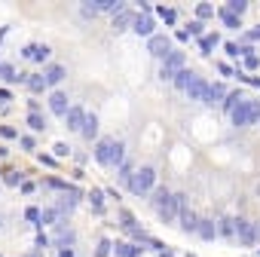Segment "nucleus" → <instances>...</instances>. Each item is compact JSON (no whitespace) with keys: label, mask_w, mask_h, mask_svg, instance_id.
I'll list each match as a JSON object with an SVG mask.
<instances>
[{"label":"nucleus","mask_w":260,"mask_h":257,"mask_svg":"<svg viewBox=\"0 0 260 257\" xmlns=\"http://www.w3.org/2000/svg\"><path fill=\"white\" fill-rule=\"evenodd\" d=\"M95 159L104 166H119L122 163V144L116 138H101L95 147Z\"/></svg>","instance_id":"nucleus-1"},{"label":"nucleus","mask_w":260,"mask_h":257,"mask_svg":"<svg viewBox=\"0 0 260 257\" xmlns=\"http://www.w3.org/2000/svg\"><path fill=\"white\" fill-rule=\"evenodd\" d=\"M156 214L166 220V223H172L178 214H181V205H178V196H172L169 190H156Z\"/></svg>","instance_id":"nucleus-2"},{"label":"nucleus","mask_w":260,"mask_h":257,"mask_svg":"<svg viewBox=\"0 0 260 257\" xmlns=\"http://www.w3.org/2000/svg\"><path fill=\"white\" fill-rule=\"evenodd\" d=\"M230 116H233V125H254V122L260 119V101H248V98H245Z\"/></svg>","instance_id":"nucleus-3"},{"label":"nucleus","mask_w":260,"mask_h":257,"mask_svg":"<svg viewBox=\"0 0 260 257\" xmlns=\"http://www.w3.org/2000/svg\"><path fill=\"white\" fill-rule=\"evenodd\" d=\"M153 181H156L153 169H150V166H141V169L132 175V181H128V190H132V193H138V196H144V193L153 187Z\"/></svg>","instance_id":"nucleus-4"},{"label":"nucleus","mask_w":260,"mask_h":257,"mask_svg":"<svg viewBox=\"0 0 260 257\" xmlns=\"http://www.w3.org/2000/svg\"><path fill=\"white\" fill-rule=\"evenodd\" d=\"M181 74H184V52L166 55V61H162V77H166V80H178Z\"/></svg>","instance_id":"nucleus-5"},{"label":"nucleus","mask_w":260,"mask_h":257,"mask_svg":"<svg viewBox=\"0 0 260 257\" xmlns=\"http://www.w3.org/2000/svg\"><path fill=\"white\" fill-rule=\"evenodd\" d=\"M236 239H239L242 245H254V242H257V227L239 217V220H236Z\"/></svg>","instance_id":"nucleus-6"},{"label":"nucleus","mask_w":260,"mask_h":257,"mask_svg":"<svg viewBox=\"0 0 260 257\" xmlns=\"http://www.w3.org/2000/svg\"><path fill=\"white\" fill-rule=\"evenodd\" d=\"M86 116H89V113H86L83 107H77V104H74V107L68 110L64 122H68V128H71V132H83V125H86Z\"/></svg>","instance_id":"nucleus-7"},{"label":"nucleus","mask_w":260,"mask_h":257,"mask_svg":"<svg viewBox=\"0 0 260 257\" xmlns=\"http://www.w3.org/2000/svg\"><path fill=\"white\" fill-rule=\"evenodd\" d=\"M147 49H150L153 55H162V58H166V55H172V40H169L166 34H153L150 43H147Z\"/></svg>","instance_id":"nucleus-8"},{"label":"nucleus","mask_w":260,"mask_h":257,"mask_svg":"<svg viewBox=\"0 0 260 257\" xmlns=\"http://www.w3.org/2000/svg\"><path fill=\"white\" fill-rule=\"evenodd\" d=\"M187 95H190V101H205V98H208V83H205L202 77H193Z\"/></svg>","instance_id":"nucleus-9"},{"label":"nucleus","mask_w":260,"mask_h":257,"mask_svg":"<svg viewBox=\"0 0 260 257\" xmlns=\"http://www.w3.org/2000/svg\"><path fill=\"white\" fill-rule=\"evenodd\" d=\"M49 110L58 113V116H68V110H71L68 95H64V92H52V95H49Z\"/></svg>","instance_id":"nucleus-10"},{"label":"nucleus","mask_w":260,"mask_h":257,"mask_svg":"<svg viewBox=\"0 0 260 257\" xmlns=\"http://www.w3.org/2000/svg\"><path fill=\"white\" fill-rule=\"evenodd\" d=\"M135 19H138V16H135V13H128V10H125V13H119V16H113V31L119 34V31H125L128 25L135 28Z\"/></svg>","instance_id":"nucleus-11"},{"label":"nucleus","mask_w":260,"mask_h":257,"mask_svg":"<svg viewBox=\"0 0 260 257\" xmlns=\"http://www.w3.org/2000/svg\"><path fill=\"white\" fill-rule=\"evenodd\" d=\"M132 31H135V34H144V37H150V34H153V19H150L147 13H144V16H138Z\"/></svg>","instance_id":"nucleus-12"},{"label":"nucleus","mask_w":260,"mask_h":257,"mask_svg":"<svg viewBox=\"0 0 260 257\" xmlns=\"http://www.w3.org/2000/svg\"><path fill=\"white\" fill-rule=\"evenodd\" d=\"M181 230H187V233H196L199 230V217L193 211H187V208H181Z\"/></svg>","instance_id":"nucleus-13"},{"label":"nucleus","mask_w":260,"mask_h":257,"mask_svg":"<svg viewBox=\"0 0 260 257\" xmlns=\"http://www.w3.org/2000/svg\"><path fill=\"white\" fill-rule=\"evenodd\" d=\"M25 83H28V89H31V92H43V89L49 86L43 74H25Z\"/></svg>","instance_id":"nucleus-14"},{"label":"nucleus","mask_w":260,"mask_h":257,"mask_svg":"<svg viewBox=\"0 0 260 257\" xmlns=\"http://www.w3.org/2000/svg\"><path fill=\"white\" fill-rule=\"evenodd\" d=\"M202 239H214L217 233H220V227L214 223V220H199V230H196Z\"/></svg>","instance_id":"nucleus-15"},{"label":"nucleus","mask_w":260,"mask_h":257,"mask_svg":"<svg viewBox=\"0 0 260 257\" xmlns=\"http://www.w3.org/2000/svg\"><path fill=\"white\" fill-rule=\"evenodd\" d=\"M43 77H46V83H49V86H55V83H61V80H64V68H61V65H52V68H46V74H43Z\"/></svg>","instance_id":"nucleus-16"},{"label":"nucleus","mask_w":260,"mask_h":257,"mask_svg":"<svg viewBox=\"0 0 260 257\" xmlns=\"http://www.w3.org/2000/svg\"><path fill=\"white\" fill-rule=\"evenodd\" d=\"M95 135H98V116H95V113H89V116H86V125H83V138H89V141H92Z\"/></svg>","instance_id":"nucleus-17"},{"label":"nucleus","mask_w":260,"mask_h":257,"mask_svg":"<svg viewBox=\"0 0 260 257\" xmlns=\"http://www.w3.org/2000/svg\"><path fill=\"white\" fill-rule=\"evenodd\" d=\"M113 251H116L119 257H141V248H138V245H128V242H119Z\"/></svg>","instance_id":"nucleus-18"},{"label":"nucleus","mask_w":260,"mask_h":257,"mask_svg":"<svg viewBox=\"0 0 260 257\" xmlns=\"http://www.w3.org/2000/svg\"><path fill=\"white\" fill-rule=\"evenodd\" d=\"M25 58L43 61V58H49V46H28V49H25Z\"/></svg>","instance_id":"nucleus-19"},{"label":"nucleus","mask_w":260,"mask_h":257,"mask_svg":"<svg viewBox=\"0 0 260 257\" xmlns=\"http://www.w3.org/2000/svg\"><path fill=\"white\" fill-rule=\"evenodd\" d=\"M220 19H223V25H226V28H236V31L242 28V19H239V16H233L230 10H220Z\"/></svg>","instance_id":"nucleus-20"},{"label":"nucleus","mask_w":260,"mask_h":257,"mask_svg":"<svg viewBox=\"0 0 260 257\" xmlns=\"http://www.w3.org/2000/svg\"><path fill=\"white\" fill-rule=\"evenodd\" d=\"M226 10H230L233 16H239V19H242V13L248 10V0H230V4H226Z\"/></svg>","instance_id":"nucleus-21"},{"label":"nucleus","mask_w":260,"mask_h":257,"mask_svg":"<svg viewBox=\"0 0 260 257\" xmlns=\"http://www.w3.org/2000/svg\"><path fill=\"white\" fill-rule=\"evenodd\" d=\"M223 95H226V92H223V86H220V83H214V86H208V98H205V101H208V104H214V101H220Z\"/></svg>","instance_id":"nucleus-22"},{"label":"nucleus","mask_w":260,"mask_h":257,"mask_svg":"<svg viewBox=\"0 0 260 257\" xmlns=\"http://www.w3.org/2000/svg\"><path fill=\"white\" fill-rule=\"evenodd\" d=\"M28 125L34 128V132H43V128H46V119H43L40 113H31V116H28Z\"/></svg>","instance_id":"nucleus-23"},{"label":"nucleus","mask_w":260,"mask_h":257,"mask_svg":"<svg viewBox=\"0 0 260 257\" xmlns=\"http://www.w3.org/2000/svg\"><path fill=\"white\" fill-rule=\"evenodd\" d=\"M217 43H220V40H217V34H205V37H202V43H199V46H202V52H211V49H214V46H217Z\"/></svg>","instance_id":"nucleus-24"},{"label":"nucleus","mask_w":260,"mask_h":257,"mask_svg":"<svg viewBox=\"0 0 260 257\" xmlns=\"http://www.w3.org/2000/svg\"><path fill=\"white\" fill-rule=\"evenodd\" d=\"M193 77H196V74H190V71H184V74H181V77H178V80H175V86H178V89H184V92H187V89H190V83H193Z\"/></svg>","instance_id":"nucleus-25"},{"label":"nucleus","mask_w":260,"mask_h":257,"mask_svg":"<svg viewBox=\"0 0 260 257\" xmlns=\"http://www.w3.org/2000/svg\"><path fill=\"white\" fill-rule=\"evenodd\" d=\"M242 55H245V68H251V71H254V68H257V65H260V58H257V55H254V52H251V49H248V46H245V49H242Z\"/></svg>","instance_id":"nucleus-26"},{"label":"nucleus","mask_w":260,"mask_h":257,"mask_svg":"<svg viewBox=\"0 0 260 257\" xmlns=\"http://www.w3.org/2000/svg\"><path fill=\"white\" fill-rule=\"evenodd\" d=\"M220 233H223V236H236V220L223 217V220H220Z\"/></svg>","instance_id":"nucleus-27"},{"label":"nucleus","mask_w":260,"mask_h":257,"mask_svg":"<svg viewBox=\"0 0 260 257\" xmlns=\"http://www.w3.org/2000/svg\"><path fill=\"white\" fill-rule=\"evenodd\" d=\"M196 16H199V19H208V16H214V7H211V4H199V7H196Z\"/></svg>","instance_id":"nucleus-28"},{"label":"nucleus","mask_w":260,"mask_h":257,"mask_svg":"<svg viewBox=\"0 0 260 257\" xmlns=\"http://www.w3.org/2000/svg\"><path fill=\"white\" fill-rule=\"evenodd\" d=\"M0 74H4V80H7V83H16V80H22V77H16V71H13L10 65H4V68H0Z\"/></svg>","instance_id":"nucleus-29"},{"label":"nucleus","mask_w":260,"mask_h":257,"mask_svg":"<svg viewBox=\"0 0 260 257\" xmlns=\"http://www.w3.org/2000/svg\"><path fill=\"white\" fill-rule=\"evenodd\" d=\"M242 101H245V98H242V95H239V92H233V95H230V101H226V110H230V113H233V110H236V107H239V104H242Z\"/></svg>","instance_id":"nucleus-30"},{"label":"nucleus","mask_w":260,"mask_h":257,"mask_svg":"<svg viewBox=\"0 0 260 257\" xmlns=\"http://www.w3.org/2000/svg\"><path fill=\"white\" fill-rule=\"evenodd\" d=\"M119 220H122V227H125V230H135V217L128 214V211H119Z\"/></svg>","instance_id":"nucleus-31"},{"label":"nucleus","mask_w":260,"mask_h":257,"mask_svg":"<svg viewBox=\"0 0 260 257\" xmlns=\"http://www.w3.org/2000/svg\"><path fill=\"white\" fill-rule=\"evenodd\" d=\"M89 199H92V205H95V208H101V202H104V193H101V190H92V193H89Z\"/></svg>","instance_id":"nucleus-32"},{"label":"nucleus","mask_w":260,"mask_h":257,"mask_svg":"<svg viewBox=\"0 0 260 257\" xmlns=\"http://www.w3.org/2000/svg\"><path fill=\"white\" fill-rule=\"evenodd\" d=\"M110 248H113V245H110L107 239H101V242H98V257H107V254H110Z\"/></svg>","instance_id":"nucleus-33"},{"label":"nucleus","mask_w":260,"mask_h":257,"mask_svg":"<svg viewBox=\"0 0 260 257\" xmlns=\"http://www.w3.org/2000/svg\"><path fill=\"white\" fill-rule=\"evenodd\" d=\"M0 135H4V138H16V128L13 125H0Z\"/></svg>","instance_id":"nucleus-34"},{"label":"nucleus","mask_w":260,"mask_h":257,"mask_svg":"<svg viewBox=\"0 0 260 257\" xmlns=\"http://www.w3.org/2000/svg\"><path fill=\"white\" fill-rule=\"evenodd\" d=\"M159 16H162V19H166V22H169V25H172V22H175V10H166V7H162V10H159Z\"/></svg>","instance_id":"nucleus-35"},{"label":"nucleus","mask_w":260,"mask_h":257,"mask_svg":"<svg viewBox=\"0 0 260 257\" xmlns=\"http://www.w3.org/2000/svg\"><path fill=\"white\" fill-rule=\"evenodd\" d=\"M22 147H25V150H34V138H31V135H22Z\"/></svg>","instance_id":"nucleus-36"},{"label":"nucleus","mask_w":260,"mask_h":257,"mask_svg":"<svg viewBox=\"0 0 260 257\" xmlns=\"http://www.w3.org/2000/svg\"><path fill=\"white\" fill-rule=\"evenodd\" d=\"M25 217H28V220H40V217H43V214H40V211H37V208H28V211H25Z\"/></svg>","instance_id":"nucleus-37"},{"label":"nucleus","mask_w":260,"mask_h":257,"mask_svg":"<svg viewBox=\"0 0 260 257\" xmlns=\"http://www.w3.org/2000/svg\"><path fill=\"white\" fill-rule=\"evenodd\" d=\"M190 34H202V22H190Z\"/></svg>","instance_id":"nucleus-38"},{"label":"nucleus","mask_w":260,"mask_h":257,"mask_svg":"<svg viewBox=\"0 0 260 257\" xmlns=\"http://www.w3.org/2000/svg\"><path fill=\"white\" fill-rule=\"evenodd\" d=\"M22 181V175L19 172H13V175H7V184H19Z\"/></svg>","instance_id":"nucleus-39"},{"label":"nucleus","mask_w":260,"mask_h":257,"mask_svg":"<svg viewBox=\"0 0 260 257\" xmlns=\"http://www.w3.org/2000/svg\"><path fill=\"white\" fill-rule=\"evenodd\" d=\"M245 40H260V28H254V31H248V34H245Z\"/></svg>","instance_id":"nucleus-40"},{"label":"nucleus","mask_w":260,"mask_h":257,"mask_svg":"<svg viewBox=\"0 0 260 257\" xmlns=\"http://www.w3.org/2000/svg\"><path fill=\"white\" fill-rule=\"evenodd\" d=\"M58 257H74V251H71V248H61V254H58Z\"/></svg>","instance_id":"nucleus-41"},{"label":"nucleus","mask_w":260,"mask_h":257,"mask_svg":"<svg viewBox=\"0 0 260 257\" xmlns=\"http://www.w3.org/2000/svg\"><path fill=\"white\" fill-rule=\"evenodd\" d=\"M257 239H260V223H257Z\"/></svg>","instance_id":"nucleus-42"},{"label":"nucleus","mask_w":260,"mask_h":257,"mask_svg":"<svg viewBox=\"0 0 260 257\" xmlns=\"http://www.w3.org/2000/svg\"><path fill=\"white\" fill-rule=\"evenodd\" d=\"M0 220H4V214H0Z\"/></svg>","instance_id":"nucleus-43"},{"label":"nucleus","mask_w":260,"mask_h":257,"mask_svg":"<svg viewBox=\"0 0 260 257\" xmlns=\"http://www.w3.org/2000/svg\"><path fill=\"white\" fill-rule=\"evenodd\" d=\"M0 68H4V65H0Z\"/></svg>","instance_id":"nucleus-44"}]
</instances>
